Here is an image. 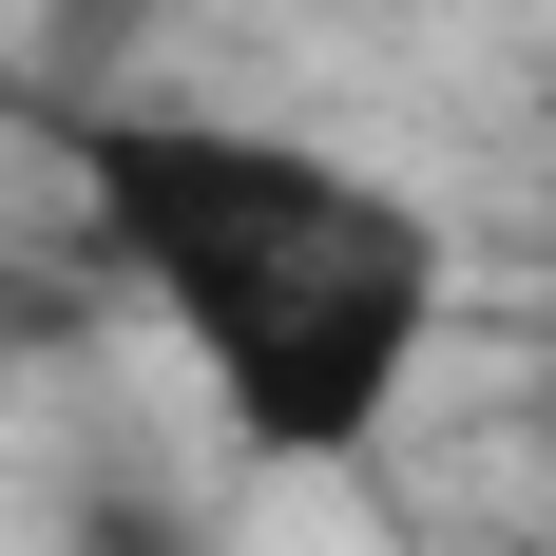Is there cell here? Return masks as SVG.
Wrapping results in <instances>:
<instances>
[{
    "label": "cell",
    "mask_w": 556,
    "mask_h": 556,
    "mask_svg": "<svg viewBox=\"0 0 556 556\" xmlns=\"http://www.w3.org/2000/svg\"><path fill=\"white\" fill-rule=\"evenodd\" d=\"M39 135L77 173V230L212 365V422L269 480H327L403 422L422 345H442V288H460L442 212L403 173L269 135V115H212V97H58Z\"/></svg>",
    "instance_id": "obj_1"
},
{
    "label": "cell",
    "mask_w": 556,
    "mask_h": 556,
    "mask_svg": "<svg viewBox=\"0 0 556 556\" xmlns=\"http://www.w3.org/2000/svg\"><path fill=\"white\" fill-rule=\"evenodd\" d=\"M58 556H230V538H212V500H192V480L97 460V480H58Z\"/></svg>",
    "instance_id": "obj_2"
},
{
    "label": "cell",
    "mask_w": 556,
    "mask_h": 556,
    "mask_svg": "<svg viewBox=\"0 0 556 556\" xmlns=\"http://www.w3.org/2000/svg\"><path fill=\"white\" fill-rule=\"evenodd\" d=\"M173 0H58V77H77V97H115V58L154 39Z\"/></svg>",
    "instance_id": "obj_3"
},
{
    "label": "cell",
    "mask_w": 556,
    "mask_h": 556,
    "mask_svg": "<svg viewBox=\"0 0 556 556\" xmlns=\"http://www.w3.org/2000/svg\"><path fill=\"white\" fill-rule=\"evenodd\" d=\"M0 345H20V288H0Z\"/></svg>",
    "instance_id": "obj_4"
}]
</instances>
